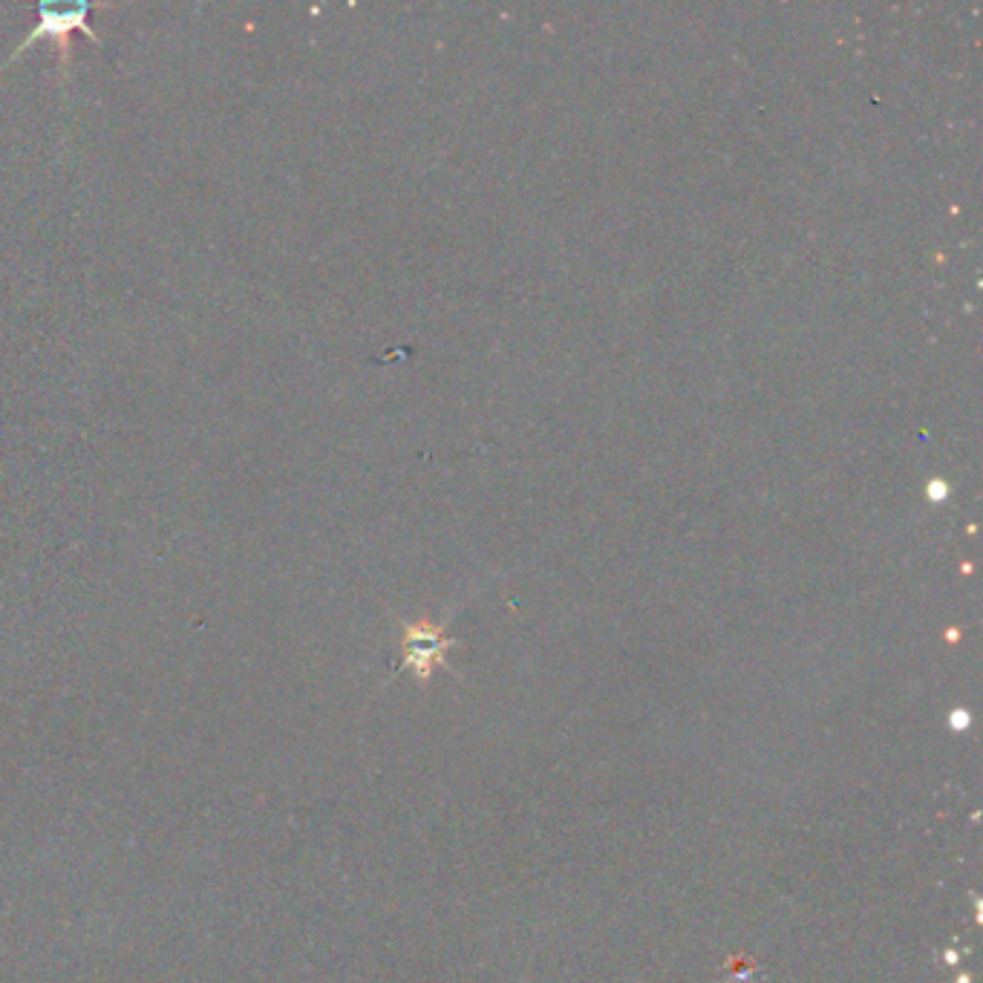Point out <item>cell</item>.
Masks as SVG:
<instances>
[{
    "label": "cell",
    "mask_w": 983,
    "mask_h": 983,
    "mask_svg": "<svg viewBox=\"0 0 983 983\" xmlns=\"http://www.w3.org/2000/svg\"><path fill=\"white\" fill-rule=\"evenodd\" d=\"M90 12H92V3H87V0H78V3H72V7H52V3H41V7H38L36 27L29 29L27 36L21 38V43H18L12 56L3 61V67H9L14 58L21 56L23 50H29V47H32L36 41H41V38H52V41H56V50H58V61H61V67L67 70V67L72 63L70 36L76 32V29L78 32H85L87 38H92L96 43H101V36L90 27Z\"/></svg>",
    "instance_id": "6da1fadb"
},
{
    "label": "cell",
    "mask_w": 983,
    "mask_h": 983,
    "mask_svg": "<svg viewBox=\"0 0 983 983\" xmlns=\"http://www.w3.org/2000/svg\"><path fill=\"white\" fill-rule=\"evenodd\" d=\"M727 970H730V981L733 983H747L753 977V970H756V963H753L750 957H745V955H736V957H730V963H727Z\"/></svg>",
    "instance_id": "3957f363"
},
{
    "label": "cell",
    "mask_w": 983,
    "mask_h": 983,
    "mask_svg": "<svg viewBox=\"0 0 983 983\" xmlns=\"http://www.w3.org/2000/svg\"><path fill=\"white\" fill-rule=\"evenodd\" d=\"M453 647L448 638H442L436 626L415 623L404 632V663L413 669L422 681H427L430 672L444 660V652Z\"/></svg>",
    "instance_id": "7a4b0ae2"
}]
</instances>
